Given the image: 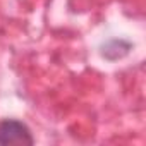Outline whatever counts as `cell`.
I'll use <instances>...</instances> for the list:
<instances>
[{"label":"cell","instance_id":"6da1fadb","mask_svg":"<svg viewBox=\"0 0 146 146\" xmlns=\"http://www.w3.org/2000/svg\"><path fill=\"white\" fill-rule=\"evenodd\" d=\"M35 139L31 136V131L26 124L14 120V119H5L0 122V144L9 146V144H33Z\"/></svg>","mask_w":146,"mask_h":146}]
</instances>
